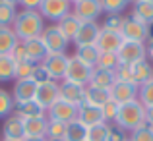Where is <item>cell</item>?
<instances>
[{"label": "cell", "mask_w": 153, "mask_h": 141, "mask_svg": "<svg viewBox=\"0 0 153 141\" xmlns=\"http://www.w3.org/2000/svg\"><path fill=\"white\" fill-rule=\"evenodd\" d=\"M12 29L22 43L29 41V39H39L45 31V19L37 10H22L18 12V18Z\"/></svg>", "instance_id": "6da1fadb"}, {"label": "cell", "mask_w": 153, "mask_h": 141, "mask_svg": "<svg viewBox=\"0 0 153 141\" xmlns=\"http://www.w3.org/2000/svg\"><path fill=\"white\" fill-rule=\"evenodd\" d=\"M114 124L126 131H134L138 128H142L146 124V108H143V104L138 99L120 104L118 114L114 118Z\"/></svg>", "instance_id": "7a4b0ae2"}, {"label": "cell", "mask_w": 153, "mask_h": 141, "mask_svg": "<svg viewBox=\"0 0 153 141\" xmlns=\"http://www.w3.org/2000/svg\"><path fill=\"white\" fill-rule=\"evenodd\" d=\"M93 70H95V68L87 66V64L82 62L79 58H76V56H70L64 81H70V83H76V85L87 87V85H89V81H91V74H93Z\"/></svg>", "instance_id": "3957f363"}, {"label": "cell", "mask_w": 153, "mask_h": 141, "mask_svg": "<svg viewBox=\"0 0 153 141\" xmlns=\"http://www.w3.org/2000/svg\"><path fill=\"white\" fill-rule=\"evenodd\" d=\"M39 14L43 16V19L58 23L62 18H66L72 12V2L70 0H43V4L39 6Z\"/></svg>", "instance_id": "277c9868"}, {"label": "cell", "mask_w": 153, "mask_h": 141, "mask_svg": "<svg viewBox=\"0 0 153 141\" xmlns=\"http://www.w3.org/2000/svg\"><path fill=\"white\" fill-rule=\"evenodd\" d=\"M41 41H43V45H45L49 54H66V48L70 45V41L60 33L56 25L45 27V31L41 35Z\"/></svg>", "instance_id": "5b68a950"}, {"label": "cell", "mask_w": 153, "mask_h": 141, "mask_svg": "<svg viewBox=\"0 0 153 141\" xmlns=\"http://www.w3.org/2000/svg\"><path fill=\"white\" fill-rule=\"evenodd\" d=\"M120 35H122L124 41H138V43H147L149 39V27L146 23L138 21L136 18H124L122 29H120Z\"/></svg>", "instance_id": "8992f818"}, {"label": "cell", "mask_w": 153, "mask_h": 141, "mask_svg": "<svg viewBox=\"0 0 153 141\" xmlns=\"http://www.w3.org/2000/svg\"><path fill=\"white\" fill-rule=\"evenodd\" d=\"M116 54H118L120 64H136L140 60H147V48H146V43L124 41Z\"/></svg>", "instance_id": "52a82bcc"}, {"label": "cell", "mask_w": 153, "mask_h": 141, "mask_svg": "<svg viewBox=\"0 0 153 141\" xmlns=\"http://www.w3.org/2000/svg\"><path fill=\"white\" fill-rule=\"evenodd\" d=\"M72 14L79 21H97V18L103 14L101 0H78L72 4Z\"/></svg>", "instance_id": "ba28073f"}, {"label": "cell", "mask_w": 153, "mask_h": 141, "mask_svg": "<svg viewBox=\"0 0 153 141\" xmlns=\"http://www.w3.org/2000/svg\"><path fill=\"white\" fill-rule=\"evenodd\" d=\"M68 60L70 56L66 54H49L45 60H43V68L49 72L52 81H64L66 78V70H68Z\"/></svg>", "instance_id": "9c48e42d"}, {"label": "cell", "mask_w": 153, "mask_h": 141, "mask_svg": "<svg viewBox=\"0 0 153 141\" xmlns=\"http://www.w3.org/2000/svg\"><path fill=\"white\" fill-rule=\"evenodd\" d=\"M47 118L68 124V122H72V120L78 118V106L66 103V100H62V99H58L49 110H47Z\"/></svg>", "instance_id": "30bf717a"}, {"label": "cell", "mask_w": 153, "mask_h": 141, "mask_svg": "<svg viewBox=\"0 0 153 141\" xmlns=\"http://www.w3.org/2000/svg\"><path fill=\"white\" fill-rule=\"evenodd\" d=\"M99 33H101V25L97 21H82V25H79V29H78V33H76L72 43L76 45V48L95 45Z\"/></svg>", "instance_id": "8fae6325"}, {"label": "cell", "mask_w": 153, "mask_h": 141, "mask_svg": "<svg viewBox=\"0 0 153 141\" xmlns=\"http://www.w3.org/2000/svg\"><path fill=\"white\" fill-rule=\"evenodd\" d=\"M60 99V83L56 81H47L37 85V91H35V100L41 104L45 110H49L52 104Z\"/></svg>", "instance_id": "7c38bea8"}, {"label": "cell", "mask_w": 153, "mask_h": 141, "mask_svg": "<svg viewBox=\"0 0 153 141\" xmlns=\"http://www.w3.org/2000/svg\"><path fill=\"white\" fill-rule=\"evenodd\" d=\"M108 91H111V99L118 104H124V103H130V100L138 99V85H134V83H126V81H118L116 79L114 85Z\"/></svg>", "instance_id": "4fadbf2b"}, {"label": "cell", "mask_w": 153, "mask_h": 141, "mask_svg": "<svg viewBox=\"0 0 153 141\" xmlns=\"http://www.w3.org/2000/svg\"><path fill=\"white\" fill-rule=\"evenodd\" d=\"M124 39L120 33H116V31H108V29H103L101 27V33H99L97 37V43H95V47L99 48V52H118V48L122 47Z\"/></svg>", "instance_id": "5bb4252c"}, {"label": "cell", "mask_w": 153, "mask_h": 141, "mask_svg": "<svg viewBox=\"0 0 153 141\" xmlns=\"http://www.w3.org/2000/svg\"><path fill=\"white\" fill-rule=\"evenodd\" d=\"M35 91H37V83L33 79H16L14 91H12V99L16 104L27 103V100L35 99Z\"/></svg>", "instance_id": "9a60e30c"}, {"label": "cell", "mask_w": 153, "mask_h": 141, "mask_svg": "<svg viewBox=\"0 0 153 141\" xmlns=\"http://www.w3.org/2000/svg\"><path fill=\"white\" fill-rule=\"evenodd\" d=\"M78 120L83 124V126L91 128V126H97V124H103L105 122V116H103V110L99 106H93L89 103H83L78 106Z\"/></svg>", "instance_id": "2e32d148"}, {"label": "cell", "mask_w": 153, "mask_h": 141, "mask_svg": "<svg viewBox=\"0 0 153 141\" xmlns=\"http://www.w3.org/2000/svg\"><path fill=\"white\" fill-rule=\"evenodd\" d=\"M60 99L79 106V104L85 103V87L76 85V83H70V81H62L60 83Z\"/></svg>", "instance_id": "e0dca14e"}, {"label": "cell", "mask_w": 153, "mask_h": 141, "mask_svg": "<svg viewBox=\"0 0 153 141\" xmlns=\"http://www.w3.org/2000/svg\"><path fill=\"white\" fill-rule=\"evenodd\" d=\"M2 137L12 141H23V137H25L23 135V120L18 118L16 114L8 116L2 126Z\"/></svg>", "instance_id": "ac0fdd59"}, {"label": "cell", "mask_w": 153, "mask_h": 141, "mask_svg": "<svg viewBox=\"0 0 153 141\" xmlns=\"http://www.w3.org/2000/svg\"><path fill=\"white\" fill-rule=\"evenodd\" d=\"M23 47H25V56L31 64H43V60L49 56L45 45H43L41 37L39 39H29V41H23Z\"/></svg>", "instance_id": "d6986e66"}, {"label": "cell", "mask_w": 153, "mask_h": 141, "mask_svg": "<svg viewBox=\"0 0 153 141\" xmlns=\"http://www.w3.org/2000/svg\"><path fill=\"white\" fill-rule=\"evenodd\" d=\"M49 118L47 116H37V118L23 120V135L25 137H45Z\"/></svg>", "instance_id": "ffe728a7"}, {"label": "cell", "mask_w": 153, "mask_h": 141, "mask_svg": "<svg viewBox=\"0 0 153 141\" xmlns=\"http://www.w3.org/2000/svg\"><path fill=\"white\" fill-rule=\"evenodd\" d=\"M130 70H132V79L138 87L153 79V66L149 64V60H140L136 64H130Z\"/></svg>", "instance_id": "44dd1931"}, {"label": "cell", "mask_w": 153, "mask_h": 141, "mask_svg": "<svg viewBox=\"0 0 153 141\" xmlns=\"http://www.w3.org/2000/svg\"><path fill=\"white\" fill-rule=\"evenodd\" d=\"M16 116L22 120H27V118H37V116H47V110L37 103V100H27V103H19L16 104Z\"/></svg>", "instance_id": "7402d4cb"}, {"label": "cell", "mask_w": 153, "mask_h": 141, "mask_svg": "<svg viewBox=\"0 0 153 141\" xmlns=\"http://www.w3.org/2000/svg\"><path fill=\"white\" fill-rule=\"evenodd\" d=\"M116 81V74L111 70H101V68H95L93 74H91V87H99V89H111Z\"/></svg>", "instance_id": "603a6c76"}, {"label": "cell", "mask_w": 153, "mask_h": 141, "mask_svg": "<svg viewBox=\"0 0 153 141\" xmlns=\"http://www.w3.org/2000/svg\"><path fill=\"white\" fill-rule=\"evenodd\" d=\"M132 18H136L138 21L146 23L147 27H151L153 25V4L147 2V0H138V2H134Z\"/></svg>", "instance_id": "cb8c5ba5"}, {"label": "cell", "mask_w": 153, "mask_h": 141, "mask_svg": "<svg viewBox=\"0 0 153 141\" xmlns=\"http://www.w3.org/2000/svg\"><path fill=\"white\" fill-rule=\"evenodd\" d=\"M18 43L19 39L12 27H0V56H10Z\"/></svg>", "instance_id": "d4e9b609"}, {"label": "cell", "mask_w": 153, "mask_h": 141, "mask_svg": "<svg viewBox=\"0 0 153 141\" xmlns=\"http://www.w3.org/2000/svg\"><path fill=\"white\" fill-rule=\"evenodd\" d=\"M79 25H82V21H79L78 18H76L74 14H68L66 18H62L58 23H56V27H58V31L64 35V37L68 39V41H74V37H76V33H78V29H79Z\"/></svg>", "instance_id": "484cf974"}, {"label": "cell", "mask_w": 153, "mask_h": 141, "mask_svg": "<svg viewBox=\"0 0 153 141\" xmlns=\"http://www.w3.org/2000/svg\"><path fill=\"white\" fill-rule=\"evenodd\" d=\"M108 100H111V91L108 89H99V87H91V85L85 87V103L103 108Z\"/></svg>", "instance_id": "4316f807"}, {"label": "cell", "mask_w": 153, "mask_h": 141, "mask_svg": "<svg viewBox=\"0 0 153 141\" xmlns=\"http://www.w3.org/2000/svg\"><path fill=\"white\" fill-rule=\"evenodd\" d=\"M64 141H87V126H83L78 118L66 124Z\"/></svg>", "instance_id": "83f0119b"}, {"label": "cell", "mask_w": 153, "mask_h": 141, "mask_svg": "<svg viewBox=\"0 0 153 141\" xmlns=\"http://www.w3.org/2000/svg\"><path fill=\"white\" fill-rule=\"evenodd\" d=\"M99 48L95 47V45H89V47H79V48H76V58H79L82 62H85L87 66H91V68H95L97 66V60H99Z\"/></svg>", "instance_id": "f1b7e54d"}, {"label": "cell", "mask_w": 153, "mask_h": 141, "mask_svg": "<svg viewBox=\"0 0 153 141\" xmlns=\"http://www.w3.org/2000/svg\"><path fill=\"white\" fill-rule=\"evenodd\" d=\"M18 18V6L10 2H0V27H12Z\"/></svg>", "instance_id": "f546056e"}, {"label": "cell", "mask_w": 153, "mask_h": 141, "mask_svg": "<svg viewBox=\"0 0 153 141\" xmlns=\"http://www.w3.org/2000/svg\"><path fill=\"white\" fill-rule=\"evenodd\" d=\"M16 79V62L12 56H0V83Z\"/></svg>", "instance_id": "4dcf8cb0"}, {"label": "cell", "mask_w": 153, "mask_h": 141, "mask_svg": "<svg viewBox=\"0 0 153 141\" xmlns=\"http://www.w3.org/2000/svg\"><path fill=\"white\" fill-rule=\"evenodd\" d=\"M118 66H120L118 54H114V52H101V54H99V60H97V66H95V68L116 72V68H118Z\"/></svg>", "instance_id": "1f68e13d"}, {"label": "cell", "mask_w": 153, "mask_h": 141, "mask_svg": "<svg viewBox=\"0 0 153 141\" xmlns=\"http://www.w3.org/2000/svg\"><path fill=\"white\" fill-rule=\"evenodd\" d=\"M138 100L143 104V108L153 106V79L146 81L143 85L138 87Z\"/></svg>", "instance_id": "d6a6232c"}, {"label": "cell", "mask_w": 153, "mask_h": 141, "mask_svg": "<svg viewBox=\"0 0 153 141\" xmlns=\"http://www.w3.org/2000/svg\"><path fill=\"white\" fill-rule=\"evenodd\" d=\"M87 141H108V124H97L87 128Z\"/></svg>", "instance_id": "836d02e7"}, {"label": "cell", "mask_w": 153, "mask_h": 141, "mask_svg": "<svg viewBox=\"0 0 153 141\" xmlns=\"http://www.w3.org/2000/svg\"><path fill=\"white\" fill-rule=\"evenodd\" d=\"M14 108H16V103L12 99V93H8L6 89H0V120L8 118Z\"/></svg>", "instance_id": "e575fe53"}, {"label": "cell", "mask_w": 153, "mask_h": 141, "mask_svg": "<svg viewBox=\"0 0 153 141\" xmlns=\"http://www.w3.org/2000/svg\"><path fill=\"white\" fill-rule=\"evenodd\" d=\"M64 134H66V124L56 122V120H49L45 139H64Z\"/></svg>", "instance_id": "d590c367"}, {"label": "cell", "mask_w": 153, "mask_h": 141, "mask_svg": "<svg viewBox=\"0 0 153 141\" xmlns=\"http://www.w3.org/2000/svg\"><path fill=\"white\" fill-rule=\"evenodd\" d=\"M128 0H101V6H103V12L108 14H122L128 6Z\"/></svg>", "instance_id": "8d00e7d4"}, {"label": "cell", "mask_w": 153, "mask_h": 141, "mask_svg": "<svg viewBox=\"0 0 153 141\" xmlns=\"http://www.w3.org/2000/svg\"><path fill=\"white\" fill-rule=\"evenodd\" d=\"M122 23H124V16H122V14H108L107 18H105L103 29H108V31H116V33H120V29H122Z\"/></svg>", "instance_id": "74e56055"}, {"label": "cell", "mask_w": 153, "mask_h": 141, "mask_svg": "<svg viewBox=\"0 0 153 141\" xmlns=\"http://www.w3.org/2000/svg\"><path fill=\"white\" fill-rule=\"evenodd\" d=\"M130 141H153V128L143 124L142 128L130 131Z\"/></svg>", "instance_id": "f35d334b"}, {"label": "cell", "mask_w": 153, "mask_h": 141, "mask_svg": "<svg viewBox=\"0 0 153 141\" xmlns=\"http://www.w3.org/2000/svg\"><path fill=\"white\" fill-rule=\"evenodd\" d=\"M35 70V64H31L29 60L16 64V79H31V74Z\"/></svg>", "instance_id": "ab89813d"}, {"label": "cell", "mask_w": 153, "mask_h": 141, "mask_svg": "<svg viewBox=\"0 0 153 141\" xmlns=\"http://www.w3.org/2000/svg\"><path fill=\"white\" fill-rule=\"evenodd\" d=\"M128 139H130V135H128L126 130L116 126L114 122L108 124V141H128Z\"/></svg>", "instance_id": "60d3db41"}, {"label": "cell", "mask_w": 153, "mask_h": 141, "mask_svg": "<svg viewBox=\"0 0 153 141\" xmlns=\"http://www.w3.org/2000/svg\"><path fill=\"white\" fill-rule=\"evenodd\" d=\"M118 108H120V104L118 103H114V100H108L107 104H105V106L101 108L103 110V116H105V122H114V118H116V114H118Z\"/></svg>", "instance_id": "b9f144b4"}, {"label": "cell", "mask_w": 153, "mask_h": 141, "mask_svg": "<svg viewBox=\"0 0 153 141\" xmlns=\"http://www.w3.org/2000/svg\"><path fill=\"white\" fill-rule=\"evenodd\" d=\"M31 79H33L37 85H41V83H47V81H52L51 75H49V72L43 68V64H37V66H35L33 74H31Z\"/></svg>", "instance_id": "7bdbcfd3"}, {"label": "cell", "mask_w": 153, "mask_h": 141, "mask_svg": "<svg viewBox=\"0 0 153 141\" xmlns=\"http://www.w3.org/2000/svg\"><path fill=\"white\" fill-rule=\"evenodd\" d=\"M10 56H12V60H14L16 64H18V62H23V60H27V56H25V47H23V43H22V41L16 45V48L12 50V54H10Z\"/></svg>", "instance_id": "ee69618b"}, {"label": "cell", "mask_w": 153, "mask_h": 141, "mask_svg": "<svg viewBox=\"0 0 153 141\" xmlns=\"http://www.w3.org/2000/svg\"><path fill=\"white\" fill-rule=\"evenodd\" d=\"M41 4H43V0H19V6L23 10H39Z\"/></svg>", "instance_id": "f6af8a7d"}, {"label": "cell", "mask_w": 153, "mask_h": 141, "mask_svg": "<svg viewBox=\"0 0 153 141\" xmlns=\"http://www.w3.org/2000/svg\"><path fill=\"white\" fill-rule=\"evenodd\" d=\"M146 124L153 128V106L151 108H146Z\"/></svg>", "instance_id": "bcb514c9"}, {"label": "cell", "mask_w": 153, "mask_h": 141, "mask_svg": "<svg viewBox=\"0 0 153 141\" xmlns=\"http://www.w3.org/2000/svg\"><path fill=\"white\" fill-rule=\"evenodd\" d=\"M146 48H147V58L153 60V41H149V45H146Z\"/></svg>", "instance_id": "7dc6e473"}, {"label": "cell", "mask_w": 153, "mask_h": 141, "mask_svg": "<svg viewBox=\"0 0 153 141\" xmlns=\"http://www.w3.org/2000/svg\"><path fill=\"white\" fill-rule=\"evenodd\" d=\"M23 141H47L45 137H23Z\"/></svg>", "instance_id": "c3c4849f"}, {"label": "cell", "mask_w": 153, "mask_h": 141, "mask_svg": "<svg viewBox=\"0 0 153 141\" xmlns=\"http://www.w3.org/2000/svg\"><path fill=\"white\" fill-rule=\"evenodd\" d=\"M147 41H153V25L149 27V39H147Z\"/></svg>", "instance_id": "681fc988"}, {"label": "cell", "mask_w": 153, "mask_h": 141, "mask_svg": "<svg viewBox=\"0 0 153 141\" xmlns=\"http://www.w3.org/2000/svg\"><path fill=\"white\" fill-rule=\"evenodd\" d=\"M6 2H10V4H14V6H18V4H19V0H6Z\"/></svg>", "instance_id": "f907efd6"}, {"label": "cell", "mask_w": 153, "mask_h": 141, "mask_svg": "<svg viewBox=\"0 0 153 141\" xmlns=\"http://www.w3.org/2000/svg\"><path fill=\"white\" fill-rule=\"evenodd\" d=\"M47 141H64V139H47Z\"/></svg>", "instance_id": "816d5d0a"}, {"label": "cell", "mask_w": 153, "mask_h": 141, "mask_svg": "<svg viewBox=\"0 0 153 141\" xmlns=\"http://www.w3.org/2000/svg\"><path fill=\"white\" fill-rule=\"evenodd\" d=\"M128 2H132V4H134V2H138V0H128Z\"/></svg>", "instance_id": "f5cc1de1"}, {"label": "cell", "mask_w": 153, "mask_h": 141, "mask_svg": "<svg viewBox=\"0 0 153 141\" xmlns=\"http://www.w3.org/2000/svg\"><path fill=\"white\" fill-rule=\"evenodd\" d=\"M70 2H72V4H74V2H78V0H70Z\"/></svg>", "instance_id": "db71d44e"}, {"label": "cell", "mask_w": 153, "mask_h": 141, "mask_svg": "<svg viewBox=\"0 0 153 141\" xmlns=\"http://www.w3.org/2000/svg\"><path fill=\"white\" fill-rule=\"evenodd\" d=\"M2 141H12V139H2Z\"/></svg>", "instance_id": "11a10c76"}, {"label": "cell", "mask_w": 153, "mask_h": 141, "mask_svg": "<svg viewBox=\"0 0 153 141\" xmlns=\"http://www.w3.org/2000/svg\"><path fill=\"white\" fill-rule=\"evenodd\" d=\"M147 2H151V4H153V0H147Z\"/></svg>", "instance_id": "9f6ffc18"}, {"label": "cell", "mask_w": 153, "mask_h": 141, "mask_svg": "<svg viewBox=\"0 0 153 141\" xmlns=\"http://www.w3.org/2000/svg\"><path fill=\"white\" fill-rule=\"evenodd\" d=\"M0 2H4V0H0Z\"/></svg>", "instance_id": "6f0895ef"}, {"label": "cell", "mask_w": 153, "mask_h": 141, "mask_svg": "<svg viewBox=\"0 0 153 141\" xmlns=\"http://www.w3.org/2000/svg\"><path fill=\"white\" fill-rule=\"evenodd\" d=\"M128 141H130V139H128Z\"/></svg>", "instance_id": "680465c9"}]
</instances>
